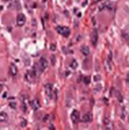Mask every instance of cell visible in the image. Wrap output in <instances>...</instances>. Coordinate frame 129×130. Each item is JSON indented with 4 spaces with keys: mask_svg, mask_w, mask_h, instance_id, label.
I'll use <instances>...</instances> for the list:
<instances>
[{
    "mask_svg": "<svg viewBox=\"0 0 129 130\" xmlns=\"http://www.w3.org/2000/svg\"><path fill=\"white\" fill-rule=\"evenodd\" d=\"M57 32L58 34H61L63 37H68L70 35V29L68 27H62V26H58L57 27Z\"/></svg>",
    "mask_w": 129,
    "mask_h": 130,
    "instance_id": "obj_1",
    "label": "cell"
},
{
    "mask_svg": "<svg viewBox=\"0 0 129 130\" xmlns=\"http://www.w3.org/2000/svg\"><path fill=\"white\" fill-rule=\"evenodd\" d=\"M47 67H48V60L44 58V57H42V58H40V62H39V69L41 72H43L47 70Z\"/></svg>",
    "mask_w": 129,
    "mask_h": 130,
    "instance_id": "obj_2",
    "label": "cell"
},
{
    "mask_svg": "<svg viewBox=\"0 0 129 130\" xmlns=\"http://www.w3.org/2000/svg\"><path fill=\"white\" fill-rule=\"evenodd\" d=\"M98 39H99L98 30L97 29H93V32H92V34H91V43H92V46H97Z\"/></svg>",
    "mask_w": 129,
    "mask_h": 130,
    "instance_id": "obj_3",
    "label": "cell"
},
{
    "mask_svg": "<svg viewBox=\"0 0 129 130\" xmlns=\"http://www.w3.org/2000/svg\"><path fill=\"white\" fill-rule=\"evenodd\" d=\"M44 91H45V94H47L48 97L54 99V95L51 94V93H54V88H52V85L50 84V83H48V84L44 86Z\"/></svg>",
    "mask_w": 129,
    "mask_h": 130,
    "instance_id": "obj_4",
    "label": "cell"
},
{
    "mask_svg": "<svg viewBox=\"0 0 129 130\" xmlns=\"http://www.w3.org/2000/svg\"><path fill=\"white\" fill-rule=\"evenodd\" d=\"M25 23H26V16H25L23 14H19V15L16 16V26L22 27Z\"/></svg>",
    "mask_w": 129,
    "mask_h": 130,
    "instance_id": "obj_5",
    "label": "cell"
},
{
    "mask_svg": "<svg viewBox=\"0 0 129 130\" xmlns=\"http://www.w3.org/2000/svg\"><path fill=\"white\" fill-rule=\"evenodd\" d=\"M71 120L73 123H78L79 120H80V115H79V111L78 110H73L71 113Z\"/></svg>",
    "mask_w": 129,
    "mask_h": 130,
    "instance_id": "obj_6",
    "label": "cell"
},
{
    "mask_svg": "<svg viewBox=\"0 0 129 130\" xmlns=\"http://www.w3.org/2000/svg\"><path fill=\"white\" fill-rule=\"evenodd\" d=\"M9 73H11L12 77H15L18 74V67L14 64H11V66H9Z\"/></svg>",
    "mask_w": 129,
    "mask_h": 130,
    "instance_id": "obj_7",
    "label": "cell"
},
{
    "mask_svg": "<svg viewBox=\"0 0 129 130\" xmlns=\"http://www.w3.org/2000/svg\"><path fill=\"white\" fill-rule=\"evenodd\" d=\"M91 121H92V115L91 114H84L81 116V122L87 123V122H91Z\"/></svg>",
    "mask_w": 129,
    "mask_h": 130,
    "instance_id": "obj_8",
    "label": "cell"
},
{
    "mask_svg": "<svg viewBox=\"0 0 129 130\" xmlns=\"http://www.w3.org/2000/svg\"><path fill=\"white\" fill-rule=\"evenodd\" d=\"M80 51H81V53H83V56H85V57H87L88 55H90V48L88 46H81V49H80Z\"/></svg>",
    "mask_w": 129,
    "mask_h": 130,
    "instance_id": "obj_9",
    "label": "cell"
},
{
    "mask_svg": "<svg viewBox=\"0 0 129 130\" xmlns=\"http://www.w3.org/2000/svg\"><path fill=\"white\" fill-rule=\"evenodd\" d=\"M30 106H32V108L34 109V110H37V109H40V104L37 100H33L32 102H30Z\"/></svg>",
    "mask_w": 129,
    "mask_h": 130,
    "instance_id": "obj_10",
    "label": "cell"
},
{
    "mask_svg": "<svg viewBox=\"0 0 129 130\" xmlns=\"http://www.w3.org/2000/svg\"><path fill=\"white\" fill-rule=\"evenodd\" d=\"M8 115H7L6 111H0V122H6Z\"/></svg>",
    "mask_w": 129,
    "mask_h": 130,
    "instance_id": "obj_11",
    "label": "cell"
},
{
    "mask_svg": "<svg viewBox=\"0 0 129 130\" xmlns=\"http://www.w3.org/2000/svg\"><path fill=\"white\" fill-rule=\"evenodd\" d=\"M70 66H71L72 69H77V66H78L77 60H75V59H73V60L71 62V65H70Z\"/></svg>",
    "mask_w": 129,
    "mask_h": 130,
    "instance_id": "obj_12",
    "label": "cell"
},
{
    "mask_svg": "<svg viewBox=\"0 0 129 130\" xmlns=\"http://www.w3.org/2000/svg\"><path fill=\"white\" fill-rule=\"evenodd\" d=\"M9 106H11L13 109H15V108H16V102H15V101H11V102H9Z\"/></svg>",
    "mask_w": 129,
    "mask_h": 130,
    "instance_id": "obj_13",
    "label": "cell"
},
{
    "mask_svg": "<svg viewBox=\"0 0 129 130\" xmlns=\"http://www.w3.org/2000/svg\"><path fill=\"white\" fill-rule=\"evenodd\" d=\"M84 83H85L86 85L90 84V78H88V77H85V78H84Z\"/></svg>",
    "mask_w": 129,
    "mask_h": 130,
    "instance_id": "obj_14",
    "label": "cell"
},
{
    "mask_svg": "<svg viewBox=\"0 0 129 130\" xmlns=\"http://www.w3.org/2000/svg\"><path fill=\"white\" fill-rule=\"evenodd\" d=\"M50 50H51V51H55V50H56V44H51V46H50Z\"/></svg>",
    "mask_w": 129,
    "mask_h": 130,
    "instance_id": "obj_15",
    "label": "cell"
},
{
    "mask_svg": "<svg viewBox=\"0 0 129 130\" xmlns=\"http://www.w3.org/2000/svg\"><path fill=\"white\" fill-rule=\"evenodd\" d=\"M26 124H27V121H26V120H23V118H22V120H21V125H22V127H25Z\"/></svg>",
    "mask_w": 129,
    "mask_h": 130,
    "instance_id": "obj_16",
    "label": "cell"
},
{
    "mask_svg": "<svg viewBox=\"0 0 129 130\" xmlns=\"http://www.w3.org/2000/svg\"><path fill=\"white\" fill-rule=\"evenodd\" d=\"M48 118H49V115H45V116L43 117V121H44V122H47V121H48Z\"/></svg>",
    "mask_w": 129,
    "mask_h": 130,
    "instance_id": "obj_17",
    "label": "cell"
},
{
    "mask_svg": "<svg viewBox=\"0 0 129 130\" xmlns=\"http://www.w3.org/2000/svg\"><path fill=\"white\" fill-rule=\"evenodd\" d=\"M126 81H127V84L129 85V73L127 74V78H126Z\"/></svg>",
    "mask_w": 129,
    "mask_h": 130,
    "instance_id": "obj_18",
    "label": "cell"
},
{
    "mask_svg": "<svg viewBox=\"0 0 129 130\" xmlns=\"http://www.w3.org/2000/svg\"><path fill=\"white\" fill-rule=\"evenodd\" d=\"M50 130H55V128H54V125H50Z\"/></svg>",
    "mask_w": 129,
    "mask_h": 130,
    "instance_id": "obj_19",
    "label": "cell"
},
{
    "mask_svg": "<svg viewBox=\"0 0 129 130\" xmlns=\"http://www.w3.org/2000/svg\"><path fill=\"white\" fill-rule=\"evenodd\" d=\"M5 1H11V0H5Z\"/></svg>",
    "mask_w": 129,
    "mask_h": 130,
    "instance_id": "obj_20",
    "label": "cell"
}]
</instances>
